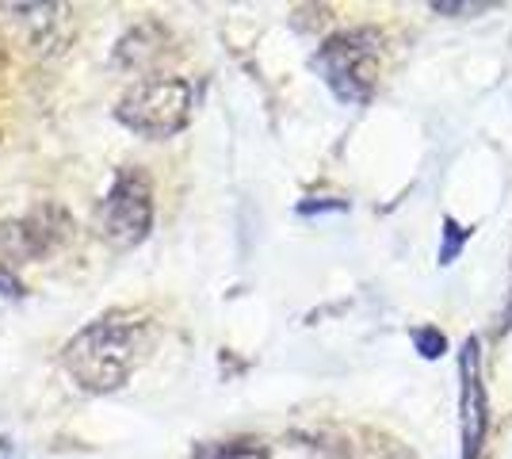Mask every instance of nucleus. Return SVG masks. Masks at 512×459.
I'll list each match as a JSON object with an SVG mask.
<instances>
[{
  "mask_svg": "<svg viewBox=\"0 0 512 459\" xmlns=\"http://www.w3.org/2000/svg\"><path fill=\"white\" fill-rule=\"evenodd\" d=\"M153 352V322L134 310H107L65 341V375L88 394H111L146 364Z\"/></svg>",
  "mask_w": 512,
  "mask_h": 459,
  "instance_id": "1",
  "label": "nucleus"
},
{
  "mask_svg": "<svg viewBox=\"0 0 512 459\" xmlns=\"http://www.w3.org/2000/svg\"><path fill=\"white\" fill-rule=\"evenodd\" d=\"M314 69L321 81L333 88V96L344 104H367L371 92L379 85V69H383V39L379 31H341L333 39H325L314 54Z\"/></svg>",
  "mask_w": 512,
  "mask_h": 459,
  "instance_id": "2",
  "label": "nucleus"
},
{
  "mask_svg": "<svg viewBox=\"0 0 512 459\" xmlns=\"http://www.w3.org/2000/svg\"><path fill=\"white\" fill-rule=\"evenodd\" d=\"M195 111V85L184 77H150L138 81L119 100V123L142 138H172L192 123Z\"/></svg>",
  "mask_w": 512,
  "mask_h": 459,
  "instance_id": "3",
  "label": "nucleus"
},
{
  "mask_svg": "<svg viewBox=\"0 0 512 459\" xmlns=\"http://www.w3.org/2000/svg\"><path fill=\"white\" fill-rule=\"evenodd\" d=\"M100 226H104V238L119 249L146 241L153 226V184L138 165L119 169V176L111 180V192L100 207Z\"/></svg>",
  "mask_w": 512,
  "mask_h": 459,
  "instance_id": "4",
  "label": "nucleus"
},
{
  "mask_svg": "<svg viewBox=\"0 0 512 459\" xmlns=\"http://www.w3.org/2000/svg\"><path fill=\"white\" fill-rule=\"evenodd\" d=\"M486 433V398H482V364L478 341L470 337L463 349V459H474Z\"/></svg>",
  "mask_w": 512,
  "mask_h": 459,
  "instance_id": "5",
  "label": "nucleus"
},
{
  "mask_svg": "<svg viewBox=\"0 0 512 459\" xmlns=\"http://www.w3.org/2000/svg\"><path fill=\"white\" fill-rule=\"evenodd\" d=\"M199 459H268V448L260 440H222L199 448Z\"/></svg>",
  "mask_w": 512,
  "mask_h": 459,
  "instance_id": "6",
  "label": "nucleus"
},
{
  "mask_svg": "<svg viewBox=\"0 0 512 459\" xmlns=\"http://www.w3.org/2000/svg\"><path fill=\"white\" fill-rule=\"evenodd\" d=\"M413 345H417V352H421V356L436 360V356H444V352H448V337H444L440 329L421 326L417 333H413Z\"/></svg>",
  "mask_w": 512,
  "mask_h": 459,
  "instance_id": "7",
  "label": "nucleus"
},
{
  "mask_svg": "<svg viewBox=\"0 0 512 459\" xmlns=\"http://www.w3.org/2000/svg\"><path fill=\"white\" fill-rule=\"evenodd\" d=\"M463 241H467V230L463 226H455V222H444V249H440V261L451 264L459 257V249H463Z\"/></svg>",
  "mask_w": 512,
  "mask_h": 459,
  "instance_id": "8",
  "label": "nucleus"
},
{
  "mask_svg": "<svg viewBox=\"0 0 512 459\" xmlns=\"http://www.w3.org/2000/svg\"><path fill=\"white\" fill-rule=\"evenodd\" d=\"M486 4H436V12H482Z\"/></svg>",
  "mask_w": 512,
  "mask_h": 459,
  "instance_id": "9",
  "label": "nucleus"
}]
</instances>
